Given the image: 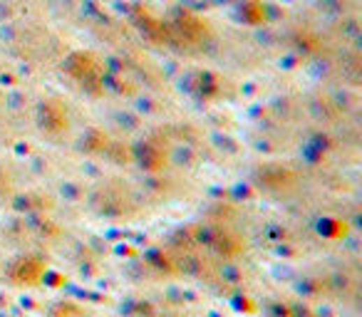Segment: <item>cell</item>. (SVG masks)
<instances>
[{
  "instance_id": "cell-2",
  "label": "cell",
  "mask_w": 362,
  "mask_h": 317,
  "mask_svg": "<svg viewBox=\"0 0 362 317\" xmlns=\"http://www.w3.org/2000/svg\"><path fill=\"white\" fill-rule=\"evenodd\" d=\"M43 270H45L43 263H40L38 258H22L15 265V270H13V278H15L17 283H38Z\"/></svg>"
},
{
  "instance_id": "cell-1",
  "label": "cell",
  "mask_w": 362,
  "mask_h": 317,
  "mask_svg": "<svg viewBox=\"0 0 362 317\" xmlns=\"http://www.w3.org/2000/svg\"><path fill=\"white\" fill-rule=\"evenodd\" d=\"M38 124H40V129H45L48 134H52V137L67 131V124H70V121H67V110L62 107V102L48 99V102L40 104Z\"/></svg>"
}]
</instances>
